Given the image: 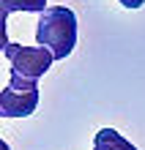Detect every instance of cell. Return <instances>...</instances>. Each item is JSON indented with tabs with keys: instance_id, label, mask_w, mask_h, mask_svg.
I'll return each mask as SVG.
<instances>
[{
	"instance_id": "6da1fadb",
	"label": "cell",
	"mask_w": 145,
	"mask_h": 150,
	"mask_svg": "<svg viewBox=\"0 0 145 150\" xmlns=\"http://www.w3.org/2000/svg\"><path fill=\"white\" fill-rule=\"evenodd\" d=\"M36 41L47 47L55 60H66L77 47V16L66 6H49L39 16L36 25Z\"/></svg>"
},
{
	"instance_id": "7a4b0ae2",
	"label": "cell",
	"mask_w": 145,
	"mask_h": 150,
	"mask_svg": "<svg viewBox=\"0 0 145 150\" xmlns=\"http://www.w3.org/2000/svg\"><path fill=\"white\" fill-rule=\"evenodd\" d=\"M39 107V82L11 74V82L0 93V117H28Z\"/></svg>"
},
{
	"instance_id": "3957f363",
	"label": "cell",
	"mask_w": 145,
	"mask_h": 150,
	"mask_svg": "<svg viewBox=\"0 0 145 150\" xmlns=\"http://www.w3.org/2000/svg\"><path fill=\"white\" fill-rule=\"evenodd\" d=\"M3 55L11 63V74H19L25 79H39L49 71L55 55L47 47H22V44H8Z\"/></svg>"
},
{
	"instance_id": "277c9868",
	"label": "cell",
	"mask_w": 145,
	"mask_h": 150,
	"mask_svg": "<svg viewBox=\"0 0 145 150\" xmlns=\"http://www.w3.org/2000/svg\"><path fill=\"white\" fill-rule=\"evenodd\" d=\"M93 150H137L126 137H121L115 128H101L93 137Z\"/></svg>"
},
{
	"instance_id": "5b68a950",
	"label": "cell",
	"mask_w": 145,
	"mask_h": 150,
	"mask_svg": "<svg viewBox=\"0 0 145 150\" xmlns=\"http://www.w3.org/2000/svg\"><path fill=\"white\" fill-rule=\"evenodd\" d=\"M6 19H8V11L0 8V52H6V47L11 44L8 41V30H6Z\"/></svg>"
},
{
	"instance_id": "8992f818",
	"label": "cell",
	"mask_w": 145,
	"mask_h": 150,
	"mask_svg": "<svg viewBox=\"0 0 145 150\" xmlns=\"http://www.w3.org/2000/svg\"><path fill=\"white\" fill-rule=\"evenodd\" d=\"M145 3V0H121V6H126V8H140Z\"/></svg>"
},
{
	"instance_id": "52a82bcc",
	"label": "cell",
	"mask_w": 145,
	"mask_h": 150,
	"mask_svg": "<svg viewBox=\"0 0 145 150\" xmlns=\"http://www.w3.org/2000/svg\"><path fill=\"white\" fill-rule=\"evenodd\" d=\"M0 150H11V147H8V145L3 142V139H0Z\"/></svg>"
},
{
	"instance_id": "ba28073f",
	"label": "cell",
	"mask_w": 145,
	"mask_h": 150,
	"mask_svg": "<svg viewBox=\"0 0 145 150\" xmlns=\"http://www.w3.org/2000/svg\"><path fill=\"white\" fill-rule=\"evenodd\" d=\"M3 3H6V0H0V8H3Z\"/></svg>"
}]
</instances>
